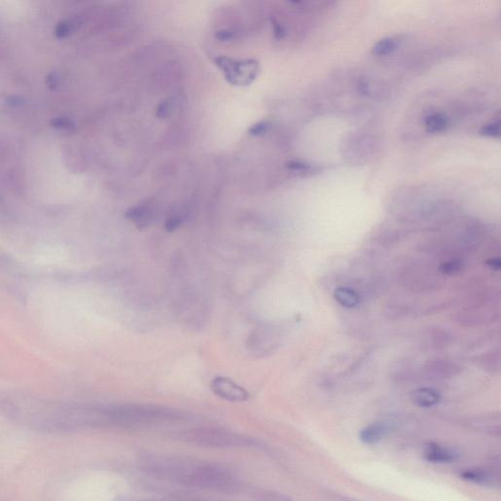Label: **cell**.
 Segmentation results:
<instances>
[{
  "label": "cell",
  "mask_w": 501,
  "mask_h": 501,
  "mask_svg": "<svg viewBox=\"0 0 501 501\" xmlns=\"http://www.w3.org/2000/svg\"><path fill=\"white\" fill-rule=\"evenodd\" d=\"M148 466L153 474L186 486L217 491L235 487V479L231 473L213 464L176 457H156L148 461Z\"/></svg>",
  "instance_id": "1"
},
{
  "label": "cell",
  "mask_w": 501,
  "mask_h": 501,
  "mask_svg": "<svg viewBox=\"0 0 501 501\" xmlns=\"http://www.w3.org/2000/svg\"><path fill=\"white\" fill-rule=\"evenodd\" d=\"M185 438L194 445L209 447H239L254 445L250 439L224 430H194L189 432Z\"/></svg>",
  "instance_id": "2"
},
{
  "label": "cell",
  "mask_w": 501,
  "mask_h": 501,
  "mask_svg": "<svg viewBox=\"0 0 501 501\" xmlns=\"http://www.w3.org/2000/svg\"><path fill=\"white\" fill-rule=\"evenodd\" d=\"M215 63L224 71L225 79L233 86H248L256 79L259 72V63L255 60L239 62L220 56L215 59Z\"/></svg>",
  "instance_id": "3"
},
{
  "label": "cell",
  "mask_w": 501,
  "mask_h": 501,
  "mask_svg": "<svg viewBox=\"0 0 501 501\" xmlns=\"http://www.w3.org/2000/svg\"><path fill=\"white\" fill-rule=\"evenodd\" d=\"M211 390L218 397L225 401L242 402L249 399V393L226 377H215L211 385Z\"/></svg>",
  "instance_id": "4"
},
{
  "label": "cell",
  "mask_w": 501,
  "mask_h": 501,
  "mask_svg": "<svg viewBox=\"0 0 501 501\" xmlns=\"http://www.w3.org/2000/svg\"><path fill=\"white\" fill-rule=\"evenodd\" d=\"M424 458L432 463H452L458 458L456 450L438 443H429L425 445Z\"/></svg>",
  "instance_id": "5"
},
{
  "label": "cell",
  "mask_w": 501,
  "mask_h": 501,
  "mask_svg": "<svg viewBox=\"0 0 501 501\" xmlns=\"http://www.w3.org/2000/svg\"><path fill=\"white\" fill-rule=\"evenodd\" d=\"M461 478L465 481L482 486H493L500 482V477L493 470L486 468H469L462 471Z\"/></svg>",
  "instance_id": "6"
},
{
  "label": "cell",
  "mask_w": 501,
  "mask_h": 501,
  "mask_svg": "<svg viewBox=\"0 0 501 501\" xmlns=\"http://www.w3.org/2000/svg\"><path fill=\"white\" fill-rule=\"evenodd\" d=\"M389 432V425L386 422H373L363 427L360 431V440L365 445H375L382 441Z\"/></svg>",
  "instance_id": "7"
},
{
  "label": "cell",
  "mask_w": 501,
  "mask_h": 501,
  "mask_svg": "<svg viewBox=\"0 0 501 501\" xmlns=\"http://www.w3.org/2000/svg\"><path fill=\"white\" fill-rule=\"evenodd\" d=\"M441 399L440 393L433 388H418L411 393V401L419 408H433L440 404Z\"/></svg>",
  "instance_id": "8"
},
{
  "label": "cell",
  "mask_w": 501,
  "mask_h": 501,
  "mask_svg": "<svg viewBox=\"0 0 501 501\" xmlns=\"http://www.w3.org/2000/svg\"><path fill=\"white\" fill-rule=\"evenodd\" d=\"M130 222H132L139 229H145L153 222V211L148 205H139L126 211V215Z\"/></svg>",
  "instance_id": "9"
},
{
  "label": "cell",
  "mask_w": 501,
  "mask_h": 501,
  "mask_svg": "<svg viewBox=\"0 0 501 501\" xmlns=\"http://www.w3.org/2000/svg\"><path fill=\"white\" fill-rule=\"evenodd\" d=\"M449 119L445 114L440 112H434L427 115L424 119V126L430 133H440L445 132L449 126Z\"/></svg>",
  "instance_id": "10"
},
{
  "label": "cell",
  "mask_w": 501,
  "mask_h": 501,
  "mask_svg": "<svg viewBox=\"0 0 501 501\" xmlns=\"http://www.w3.org/2000/svg\"><path fill=\"white\" fill-rule=\"evenodd\" d=\"M334 299L338 303L346 309H353L360 303V297L353 289L339 287L334 291Z\"/></svg>",
  "instance_id": "11"
},
{
  "label": "cell",
  "mask_w": 501,
  "mask_h": 501,
  "mask_svg": "<svg viewBox=\"0 0 501 501\" xmlns=\"http://www.w3.org/2000/svg\"><path fill=\"white\" fill-rule=\"evenodd\" d=\"M459 371V367L455 363L436 360L430 363V373L435 376L447 377L454 375Z\"/></svg>",
  "instance_id": "12"
},
{
  "label": "cell",
  "mask_w": 501,
  "mask_h": 501,
  "mask_svg": "<svg viewBox=\"0 0 501 501\" xmlns=\"http://www.w3.org/2000/svg\"><path fill=\"white\" fill-rule=\"evenodd\" d=\"M397 48V40L395 38H384L377 41L372 47V53L378 56L390 54Z\"/></svg>",
  "instance_id": "13"
},
{
  "label": "cell",
  "mask_w": 501,
  "mask_h": 501,
  "mask_svg": "<svg viewBox=\"0 0 501 501\" xmlns=\"http://www.w3.org/2000/svg\"><path fill=\"white\" fill-rule=\"evenodd\" d=\"M463 268V264L458 259H452V261H445L441 266V272L447 275H454L461 272Z\"/></svg>",
  "instance_id": "14"
},
{
  "label": "cell",
  "mask_w": 501,
  "mask_h": 501,
  "mask_svg": "<svg viewBox=\"0 0 501 501\" xmlns=\"http://www.w3.org/2000/svg\"><path fill=\"white\" fill-rule=\"evenodd\" d=\"M481 135L484 137H491V139H498L500 137V121H493V123L487 124L482 126Z\"/></svg>",
  "instance_id": "15"
},
{
  "label": "cell",
  "mask_w": 501,
  "mask_h": 501,
  "mask_svg": "<svg viewBox=\"0 0 501 501\" xmlns=\"http://www.w3.org/2000/svg\"><path fill=\"white\" fill-rule=\"evenodd\" d=\"M51 126L60 130H73L75 128V123L72 119L66 118V117L53 119Z\"/></svg>",
  "instance_id": "16"
},
{
  "label": "cell",
  "mask_w": 501,
  "mask_h": 501,
  "mask_svg": "<svg viewBox=\"0 0 501 501\" xmlns=\"http://www.w3.org/2000/svg\"><path fill=\"white\" fill-rule=\"evenodd\" d=\"M270 128V124L268 121H259V123L255 124L254 126H250L248 132L253 137H261L268 132Z\"/></svg>",
  "instance_id": "17"
},
{
  "label": "cell",
  "mask_w": 501,
  "mask_h": 501,
  "mask_svg": "<svg viewBox=\"0 0 501 501\" xmlns=\"http://www.w3.org/2000/svg\"><path fill=\"white\" fill-rule=\"evenodd\" d=\"M72 22H62L55 29V36L57 38H65L73 32Z\"/></svg>",
  "instance_id": "18"
},
{
  "label": "cell",
  "mask_w": 501,
  "mask_h": 501,
  "mask_svg": "<svg viewBox=\"0 0 501 501\" xmlns=\"http://www.w3.org/2000/svg\"><path fill=\"white\" fill-rule=\"evenodd\" d=\"M183 218L181 215H174L167 218L165 222V227L167 231L172 232L176 231L181 224H183Z\"/></svg>",
  "instance_id": "19"
},
{
  "label": "cell",
  "mask_w": 501,
  "mask_h": 501,
  "mask_svg": "<svg viewBox=\"0 0 501 501\" xmlns=\"http://www.w3.org/2000/svg\"><path fill=\"white\" fill-rule=\"evenodd\" d=\"M287 167L290 171L296 172H305L310 171V165L305 163L299 162V161H292L287 164Z\"/></svg>",
  "instance_id": "20"
},
{
  "label": "cell",
  "mask_w": 501,
  "mask_h": 501,
  "mask_svg": "<svg viewBox=\"0 0 501 501\" xmlns=\"http://www.w3.org/2000/svg\"><path fill=\"white\" fill-rule=\"evenodd\" d=\"M171 112L172 103L169 102V101H165V102H162L160 105H159L157 112H156V116H157L158 118H165V117H167L170 114H171Z\"/></svg>",
  "instance_id": "21"
},
{
  "label": "cell",
  "mask_w": 501,
  "mask_h": 501,
  "mask_svg": "<svg viewBox=\"0 0 501 501\" xmlns=\"http://www.w3.org/2000/svg\"><path fill=\"white\" fill-rule=\"evenodd\" d=\"M272 27L275 38L277 40H283L285 36H286V30H285V27L275 19H272Z\"/></svg>",
  "instance_id": "22"
},
{
  "label": "cell",
  "mask_w": 501,
  "mask_h": 501,
  "mask_svg": "<svg viewBox=\"0 0 501 501\" xmlns=\"http://www.w3.org/2000/svg\"><path fill=\"white\" fill-rule=\"evenodd\" d=\"M235 36V32H232L231 30H222V31L218 32L215 38L220 41H229L233 40Z\"/></svg>",
  "instance_id": "23"
},
{
  "label": "cell",
  "mask_w": 501,
  "mask_h": 501,
  "mask_svg": "<svg viewBox=\"0 0 501 501\" xmlns=\"http://www.w3.org/2000/svg\"><path fill=\"white\" fill-rule=\"evenodd\" d=\"M60 82H61V78L57 73H50L47 78V84L50 89H55L59 86Z\"/></svg>",
  "instance_id": "24"
},
{
  "label": "cell",
  "mask_w": 501,
  "mask_h": 501,
  "mask_svg": "<svg viewBox=\"0 0 501 501\" xmlns=\"http://www.w3.org/2000/svg\"><path fill=\"white\" fill-rule=\"evenodd\" d=\"M488 266L489 268H491V270H500L501 268V261L500 259H491L488 261Z\"/></svg>",
  "instance_id": "25"
},
{
  "label": "cell",
  "mask_w": 501,
  "mask_h": 501,
  "mask_svg": "<svg viewBox=\"0 0 501 501\" xmlns=\"http://www.w3.org/2000/svg\"><path fill=\"white\" fill-rule=\"evenodd\" d=\"M358 93L363 94V95H365V94L369 93V86H367V84L364 82V80H362V82H358Z\"/></svg>",
  "instance_id": "26"
},
{
  "label": "cell",
  "mask_w": 501,
  "mask_h": 501,
  "mask_svg": "<svg viewBox=\"0 0 501 501\" xmlns=\"http://www.w3.org/2000/svg\"><path fill=\"white\" fill-rule=\"evenodd\" d=\"M19 100L20 98L18 97H10L8 100L9 104H13L14 106L23 104V101Z\"/></svg>",
  "instance_id": "27"
}]
</instances>
